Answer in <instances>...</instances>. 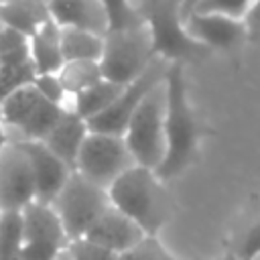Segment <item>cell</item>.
<instances>
[{
  "instance_id": "cell-33",
  "label": "cell",
  "mask_w": 260,
  "mask_h": 260,
  "mask_svg": "<svg viewBox=\"0 0 260 260\" xmlns=\"http://www.w3.org/2000/svg\"><path fill=\"white\" fill-rule=\"evenodd\" d=\"M2 2H4V0H0V4H2Z\"/></svg>"
},
{
  "instance_id": "cell-11",
  "label": "cell",
  "mask_w": 260,
  "mask_h": 260,
  "mask_svg": "<svg viewBox=\"0 0 260 260\" xmlns=\"http://www.w3.org/2000/svg\"><path fill=\"white\" fill-rule=\"evenodd\" d=\"M37 199L28 156L10 140L0 152V211H22Z\"/></svg>"
},
{
  "instance_id": "cell-12",
  "label": "cell",
  "mask_w": 260,
  "mask_h": 260,
  "mask_svg": "<svg viewBox=\"0 0 260 260\" xmlns=\"http://www.w3.org/2000/svg\"><path fill=\"white\" fill-rule=\"evenodd\" d=\"M20 144L24 154L28 156L32 177H35V193L39 203L51 205L65 183L69 181L73 169H69L59 156H55L41 140H14Z\"/></svg>"
},
{
  "instance_id": "cell-18",
  "label": "cell",
  "mask_w": 260,
  "mask_h": 260,
  "mask_svg": "<svg viewBox=\"0 0 260 260\" xmlns=\"http://www.w3.org/2000/svg\"><path fill=\"white\" fill-rule=\"evenodd\" d=\"M49 18L47 2L39 0H4L0 4V20L18 30L26 39Z\"/></svg>"
},
{
  "instance_id": "cell-2",
  "label": "cell",
  "mask_w": 260,
  "mask_h": 260,
  "mask_svg": "<svg viewBox=\"0 0 260 260\" xmlns=\"http://www.w3.org/2000/svg\"><path fill=\"white\" fill-rule=\"evenodd\" d=\"M110 205L130 217L144 236H158L173 215V201L152 169L134 165L108 189Z\"/></svg>"
},
{
  "instance_id": "cell-24",
  "label": "cell",
  "mask_w": 260,
  "mask_h": 260,
  "mask_svg": "<svg viewBox=\"0 0 260 260\" xmlns=\"http://www.w3.org/2000/svg\"><path fill=\"white\" fill-rule=\"evenodd\" d=\"M108 20V32L136 28L144 24L142 12L132 6L130 0H100Z\"/></svg>"
},
{
  "instance_id": "cell-14",
  "label": "cell",
  "mask_w": 260,
  "mask_h": 260,
  "mask_svg": "<svg viewBox=\"0 0 260 260\" xmlns=\"http://www.w3.org/2000/svg\"><path fill=\"white\" fill-rule=\"evenodd\" d=\"M85 238L120 256L130 248H134L144 238V232L130 217H126L122 211L110 205L102 213V217L91 225Z\"/></svg>"
},
{
  "instance_id": "cell-26",
  "label": "cell",
  "mask_w": 260,
  "mask_h": 260,
  "mask_svg": "<svg viewBox=\"0 0 260 260\" xmlns=\"http://www.w3.org/2000/svg\"><path fill=\"white\" fill-rule=\"evenodd\" d=\"M118 260H179V258H175L165 248L158 236H144L134 248L120 254Z\"/></svg>"
},
{
  "instance_id": "cell-30",
  "label": "cell",
  "mask_w": 260,
  "mask_h": 260,
  "mask_svg": "<svg viewBox=\"0 0 260 260\" xmlns=\"http://www.w3.org/2000/svg\"><path fill=\"white\" fill-rule=\"evenodd\" d=\"M199 4V0H183V4H181V14H183V18L187 20L189 18V14L193 12V8Z\"/></svg>"
},
{
  "instance_id": "cell-31",
  "label": "cell",
  "mask_w": 260,
  "mask_h": 260,
  "mask_svg": "<svg viewBox=\"0 0 260 260\" xmlns=\"http://www.w3.org/2000/svg\"><path fill=\"white\" fill-rule=\"evenodd\" d=\"M8 142H10V138H8V132H6V130H4V126L0 124V152H2V148H4Z\"/></svg>"
},
{
  "instance_id": "cell-17",
  "label": "cell",
  "mask_w": 260,
  "mask_h": 260,
  "mask_svg": "<svg viewBox=\"0 0 260 260\" xmlns=\"http://www.w3.org/2000/svg\"><path fill=\"white\" fill-rule=\"evenodd\" d=\"M28 53L37 75L57 73L65 59L61 53V26L47 18L30 37H28Z\"/></svg>"
},
{
  "instance_id": "cell-23",
  "label": "cell",
  "mask_w": 260,
  "mask_h": 260,
  "mask_svg": "<svg viewBox=\"0 0 260 260\" xmlns=\"http://www.w3.org/2000/svg\"><path fill=\"white\" fill-rule=\"evenodd\" d=\"M232 260H258L260 258V211H256L236 232L232 244Z\"/></svg>"
},
{
  "instance_id": "cell-9",
  "label": "cell",
  "mask_w": 260,
  "mask_h": 260,
  "mask_svg": "<svg viewBox=\"0 0 260 260\" xmlns=\"http://www.w3.org/2000/svg\"><path fill=\"white\" fill-rule=\"evenodd\" d=\"M167 61L162 59H154L152 65L132 83L124 85V89L120 91V95L112 102L110 108H106L102 114L93 116L91 120H87V128L89 132H100V134H114V136H124L134 112L138 110V106L144 102V98L156 89L158 85L165 83L167 71H169Z\"/></svg>"
},
{
  "instance_id": "cell-3",
  "label": "cell",
  "mask_w": 260,
  "mask_h": 260,
  "mask_svg": "<svg viewBox=\"0 0 260 260\" xmlns=\"http://www.w3.org/2000/svg\"><path fill=\"white\" fill-rule=\"evenodd\" d=\"M181 4L183 0H148L142 18L150 35L154 57L185 65L191 59L205 57L209 49L187 32Z\"/></svg>"
},
{
  "instance_id": "cell-13",
  "label": "cell",
  "mask_w": 260,
  "mask_h": 260,
  "mask_svg": "<svg viewBox=\"0 0 260 260\" xmlns=\"http://www.w3.org/2000/svg\"><path fill=\"white\" fill-rule=\"evenodd\" d=\"M187 32L201 43L203 47L211 49H234L244 39H248V30L244 20H234L219 14H197L193 12L185 20Z\"/></svg>"
},
{
  "instance_id": "cell-32",
  "label": "cell",
  "mask_w": 260,
  "mask_h": 260,
  "mask_svg": "<svg viewBox=\"0 0 260 260\" xmlns=\"http://www.w3.org/2000/svg\"><path fill=\"white\" fill-rule=\"evenodd\" d=\"M57 260H71V258H69V254H67V250H63V252H61V256H59Z\"/></svg>"
},
{
  "instance_id": "cell-19",
  "label": "cell",
  "mask_w": 260,
  "mask_h": 260,
  "mask_svg": "<svg viewBox=\"0 0 260 260\" xmlns=\"http://www.w3.org/2000/svg\"><path fill=\"white\" fill-rule=\"evenodd\" d=\"M61 53L65 61H100L104 53V35L61 26Z\"/></svg>"
},
{
  "instance_id": "cell-8",
  "label": "cell",
  "mask_w": 260,
  "mask_h": 260,
  "mask_svg": "<svg viewBox=\"0 0 260 260\" xmlns=\"http://www.w3.org/2000/svg\"><path fill=\"white\" fill-rule=\"evenodd\" d=\"M134 165L124 136L89 132L79 150L75 173L108 191L110 185Z\"/></svg>"
},
{
  "instance_id": "cell-25",
  "label": "cell",
  "mask_w": 260,
  "mask_h": 260,
  "mask_svg": "<svg viewBox=\"0 0 260 260\" xmlns=\"http://www.w3.org/2000/svg\"><path fill=\"white\" fill-rule=\"evenodd\" d=\"M252 2L254 0H199V4L193 8V12H197V14H219V16H228V18H234V20H244L246 14L252 8Z\"/></svg>"
},
{
  "instance_id": "cell-21",
  "label": "cell",
  "mask_w": 260,
  "mask_h": 260,
  "mask_svg": "<svg viewBox=\"0 0 260 260\" xmlns=\"http://www.w3.org/2000/svg\"><path fill=\"white\" fill-rule=\"evenodd\" d=\"M57 77L69 98L104 79L100 61H65L63 67L57 71Z\"/></svg>"
},
{
  "instance_id": "cell-6",
  "label": "cell",
  "mask_w": 260,
  "mask_h": 260,
  "mask_svg": "<svg viewBox=\"0 0 260 260\" xmlns=\"http://www.w3.org/2000/svg\"><path fill=\"white\" fill-rule=\"evenodd\" d=\"M124 142L136 165L156 171L165 158V83L152 89L134 112Z\"/></svg>"
},
{
  "instance_id": "cell-16",
  "label": "cell",
  "mask_w": 260,
  "mask_h": 260,
  "mask_svg": "<svg viewBox=\"0 0 260 260\" xmlns=\"http://www.w3.org/2000/svg\"><path fill=\"white\" fill-rule=\"evenodd\" d=\"M89 134L87 122L83 118H79L75 112L67 110L63 114V118L59 120V124L41 140L55 156H59L69 169L75 171V162L79 156V150L85 142Z\"/></svg>"
},
{
  "instance_id": "cell-15",
  "label": "cell",
  "mask_w": 260,
  "mask_h": 260,
  "mask_svg": "<svg viewBox=\"0 0 260 260\" xmlns=\"http://www.w3.org/2000/svg\"><path fill=\"white\" fill-rule=\"evenodd\" d=\"M47 12L59 26L85 28L98 35L108 32L106 12L100 0H47Z\"/></svg>"
},
{
  "instance_id": "cell-27",
  "label": "cell",
  "mask_w": 260,
  "mask_h": 260,
  "mask_svg": "<svg viewBox=\"0 0 260 260\" xmlns=\"http://www.w3.org/2000/svg\"><path fill=\"white\" fill-rule=\"evenodd\" d=\"M65 250H67L71 260H118V254H114V252L93 244L87 238L71 240Z\"/></svg>"
},
{
  "instance_id": "cell-22",
  "label": "cell",
  "mask_w": 260,
  "mask_h": 260,
  "mask_svg": "<svg viewBox=\"0 0 260 260\" xmlns=\"http://www.w3.org/2000/svg\"><path fill=\"white\" fill-rule=\"evenodd\" d=\"M22 242V213L0 211V260H20Z\"/></svg>"
},
{
  "instance_id": "cell-4",
  "label": "cell",
  "mask_w": 260,
  "mask_h": 260,
  "mask_svg": "<svg viewBox=\"0 0 260 260\" xmlns=\"http://www.w3.org/2000/svg\"><path fill=\"white\" fill-rule=\"evenodd\" d=\"M65 112L67 108L45 100L32 83L0 100V124L10 140H43Z\"/></svg>"
},
{
  "instance_id": "cell-20",
  "label": "cell",
  "mask_w": 260,
  "mask_h": 260,
  "mask_svg": "<svg viewBox=\"0 0 260 260\" xmlns=\"http://www.w3.org/2000/svg\"><path fill=\"white\" fill-rule=\"evenodd\" d=\"M122 89H124V85L112 83V81H108V79H102V81H98L95 85H91V87L83 89L81 93L73 95L69 110L75 112L79 118H83V120L87 122V120H91L93 116L102 114L106 108H110L112 102L120 95Z\"/></svg>"
},
{
  "instance_id": "cell-10",
  "label": "cell",
  "mask_w": 260,
  "mask_h": 260,
  "mask_svg": "<svg viewBox=\"0 0 260 260\" xmlns=\"http://www.w3.org/2000/svg\"><path fill=\"white\" fill-rule=\"evenodd\" d=\"M20 213L24 238L20 260H57L69 238L53 205L32 201Z\"/></svg>"
},
{
  "instance_id": "cell-5",
  "label": "cell",
  "mask_w": 260,
  "mask_h": 260,
  "mask_svg": "<svg viewBox=\"0 0 260 260\" xmlns=\"http://www.w3.org/2000/svg\"><path fill=\"white\" fill-rule=\"evenodd\" d=\"M154 59L158 57H154L146 24L104 35V53L100 59V67L104 79L112 83H132L152 65Z\"/></svg>"
},
{
  "instance_id": "cell-28",
  "label": "cell",
  "mask_w": 260,
  "mask_h": 260,
  "mask_svg": "<svg viewBox=\"0 0 260 260\" xmlns=\"http://www.w3.org/2000/svg\"><path fill=\"white\" fill-rule=\"evenodd\" d=\"M32 85L39 89V93H41L45 100H49V102H53V104H57V106L67 108V106H65V100H67L69 95L65 93V89H63V85H61V81H59L57 73L35 75Z\"/></svg>"
},
{
  "instance_id": "cell-7",
  "label": "cell",
  "mask_w": 260,
  "mask_h": 260,
  "mask_svg": "<svg viewBox=\"0 0 260 260\" xmlns=\"http://www.w3.org/2000/svg\"><path fill=\"white\" fill-rule=\"evenodd\" d=\"M51 205L57 211L65 228V234L71 242L85 238L91 225L110 207V197L106 189L98 187L95 183L87 181L85 177L73 171L69 181L65 183V187Z\"/></svg>"
},
{
  "instance_id": "cell-1",
  "label": "cell",
  "mask_w": 260,
  "mask_h": 260,
  "mask_svg": "<svg viewBox=\"0 0 260 260\" xmlns=\"http://www.w3.org/2000/svg\"><path fill=\"white\" fill-rule=\"evenodd\" d=\"M165 158L154 171L160 181L185 173L199 154L201 124L189 102L183 63H171L165 77Z\"/></svg>"
},
{
  "instance_id": "cell-29",
  "label": "cell",
  "mask_w": 260,
  "mask_h": 260,
  "mask_svg": "<svg viewBox=\"0 0 260 260\" xmlns=\"http://www.w3.org/2000/svg\"><path fill=\"white\" fill-rule=\"evenodd\" d=\"M26 45H28V39L24 35H20L18 30L10 28L8 24H4L0 20V57L14 53L18 49H24Z\"/></svg>"
}]
</instances>
